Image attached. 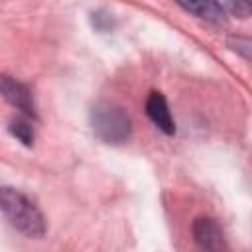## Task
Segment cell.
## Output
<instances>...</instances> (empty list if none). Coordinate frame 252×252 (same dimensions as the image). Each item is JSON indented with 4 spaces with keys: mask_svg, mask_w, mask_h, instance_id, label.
I'll return each mask as SVG.
<instances>
[{
    "mask_svg": "<svg viewBox=\"0 0 252 252\" xmlns=\"http://www.w3.org/2000/svg\"><path fill=\"white\" fill-rule=\"evenodd\" d=\"M222 8H226V10H230L232 14H236V16H240V18H246L248 14H250V6L248 4H244V2H226V4H220Z\"/></svg>",
    "mask_w": 252,
    "mask_h": 252,
    "instance_id": "obj_8",
    "label": "cell"
},
{
    "mask_svg": "<svg viewBox=\"0 0 252 252\" xmlns=\"http://www.w3.org/2000/svg\"><path fill=\"white\" fill-rule=\"evenodd\" d=\"M0 94L20 112H24L26 116H35V104H33V96L32 91L20 83L14 77L8 75H0Z\"/></svg>",
    "mask_w": 252,
    "mask_h": 252,
    "instance_id": "obj_3",
    "label": "cell"
},
{
    "mask_svg": "<svg viewBox=\"0 0 252 252\" xmlns=\"http://www.w3.org/2000/svg\"><path fill=\"white\" fill-rule=\"evenodd\" d=\"M179 6L183 10L195 14L197 18H203V20H209L215 24L224 20V8L217 2H181Z\"/></svg>",
    "mask_w": 252,
    "mask_h": 252,
    "instance_id": "obj_6",
    "label": "cell"
},
{
    "mask_svg": "<svg viewBox=\"0 0 252 252\" xmlns=\"http://www.w3.org/2000/svg\"><path fill=\"white\" fill-rule=\"evenodd\" d=\"M0 209L10 224L28 238L45 234V219L32 199L14 187H0Z\"/></svg>",
    "mask_w": 252,
    "mask_h": 252,
    "instance_id": "obj_1",
    "label": "cell"
},
{
    "mask_svg": "<svg viewBox=\"0 0 252 252\" xmlns=\"http://www.w3.org/2000/svg\"><path fill=\"white\" fill-rule=\"evenodd\" d=\"M91 126L106 144H122L132 134V122L124 108L112 102H98L91 110Z\"/></svg>",
    "mask_w": 252,
    "mask_h": 252,
    "instance_id": "obj_2",
    "label": "cell"
},
{
    "mask_svg": "<svg viewBox=\"0 0 252 252\" xmlns=\"http://www.w3.org/2000/svg\"><path fill=\"white\" fill-rule=\"evenodd\" d=\"M146 112L150 116V120L167 136H171L175 132V122L171 118V112H169V106H167V100L161 93H150L148 100H146Z\"/></svg>",
    "mask_w": 252,
    "mask_h": 252,
    "instance_id": "obj_5",
    "label": "cell"
},
{
    "mask_svg": "<svg viewBox=\"0 0 252 252\" xmlns=\"http://www.w3.org/2000/svg\"><path fill=\"white\" fill-rule=\"evenodd\" d=\"M193 236L195 242L205 248L207 252H219L224 246V238H222V230L220 226L207 217H199L193 222Z\"/></svg>",
    "mask_w": 252,
    "mask_h": 252,
    "instance_id": "obj_4",
    "label": "cell"
},
{
    "mask_svg": "<svg viewBox=\"0 0 252 252\" xmlns=\"http://www.w3.org/2000/svg\"><path fill=\"white\" fill-rule=\"evenodd\" d=\"M10 134L16 136L24 146H32L33 144V128L30 122L22 120V118H14L10 122Z\"/></svg>",
    "mask_w": 252,
    "mask_h": 252,
    "instance_id": "obj_7",
    "label": "cell"
}]
</instances>
